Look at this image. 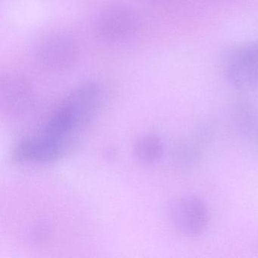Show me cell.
<instances>
[{"mask_svg": "<svg viewBox=\"0 0 258 258\" xmlns=\"http://www.w3.org/2000/svg\"><path fill=\"white\" fill-rule=\"evenodd\" d=\"M226 79L238 90L258 88V40L246 41L229 48L222 58Z\"/></svg>", "mask_w": 258, "mask_h": 258, "instance_id": "6da1fadb", "label": "cell"}, {"mask_svg": "<svg viewBox=\"0 0 258 258\" xmlns=\"http://www.w3.org/2000/svg\"><path fill=\"white\" fill-rule=\"evenodd\" d=\"M77 145L78 139L58 138L40 133L19 141L12 156L18 163L50 164L69 155Z\"/></svg>", "mask_w": 258, "mask_h": 258, "instance_id": "7a4b0ae2", "label": "cell"}, {"mask_svg": "<svg viewBox=\"0 0 258 258\" xmlns=\"http://www.w3.org/2000/svg\"><path fill=\"white\" fill-rule=\"evenodd\" d=\"M102 100L103 94L99 84L84 83L74 88L56 109L69 124L78 131L95 118Z\"/></svg>", "mask_w": 258, "mask_h": 258, "instance_id": "3957f363", "label": "cell"}, {"mask_svg": "<svg viewBox=\"0 0 258 258\" xmlns=\"http://www.w3.org/2000/svg\"><path fill=\"white\" fill-rule=\"evenodd\" d=\"M94 31L106 41L120 42L134 37L140 28L137 12L123 3H111L104 7L95 18Z\"/></svg>", "mask_w": 258, "mask_h": 258, "instance_id": "277c9868", "label": "cell"}, {"mask_svg": "<svg viewBox=\"0 0 258 258\" xmlns=\"http://www.w3.org/2000/svg\"><path fill=\"white\" fill-rule=\"evenodd\" d=\"M168 211L175 228L188 238L200 236L209 224L208 205L197 196H184L174 199L169 205Z\"/></svg>", "mask_w": 258, "mask_h": 258, "instance_id": "5b68a950", "label": "cell"}, {"mask_svg": "<svg viewBox=\"0 0 258 258\" xmlns=\"http://www.w3.org/2000/svg\"><path fill=\"white\" fill-rule=\"evenodd\" d=\"M35 100L34 88L23 77L3 76L0 80V111L7 118L20 117L28 112Z\"/></svg>", "mask_w": 258, "mask_h": 258, "instance_id": "8992f818", "label": "cell"}, {"mask_svg": "<svg viewBox=\"0 0 258 258\" xmlns=\"http://www.w3.org/2000/svg\"><path fill=\"white\" fill-rule=\"evenodd\" d=\"M79 50L75 40L62 34H54L43 39L35 49L37 61L45 69L63 71L74 66Z\"/></svg>", "mask_w": 258, "mask_h": 258, "instance_id": "52a82bcc", "label": "cell"}, {"mask_svg": "<svg viewBox=\"0 0 258 258\" xmlns=\"http://www.w3.org/2000/svg\"><path fill=\"white\" fill-rule=\"evenodd\" d=\"M134 153L140 162L153 164L162 158L164 146L161 139L155 134H144L140 136L134 143Z\"/></svg>", "mask_w": 258, "mask_h": 258, "instance_id": "ba28073f", "label": "cell"}, {"mask_svg": "<svg viewBox=\"0 0 258 258\" xmlns=\"http://www.w3.org/2000/svg\"><path fill=\"white\" fill-rule=\"evenodd\" d=\"M232 113L234 123L242 134L252 135L255 130L258 129L256 112L248 102L242 100L237 102Z\"/></svg>", "mask_w": 258, "mask_h": 258, "instance_id": "9c48e42d", "label": "cell"}, {"mask_svg": "<svg viewBox=\"0 0 258 258\" xmlns=\"http://www.w3.org/2000/svg\"><path fill=\"white\" fill-rule=\"evenodd\" d=\"M143 2L146 3L147 4H150V5H157V4H163L167 0H142Z\"/></svg>", "mask_w": 258, "mask_h": 258, "instance_id": "30bf717a", "label": "cell"}]
</instances>
